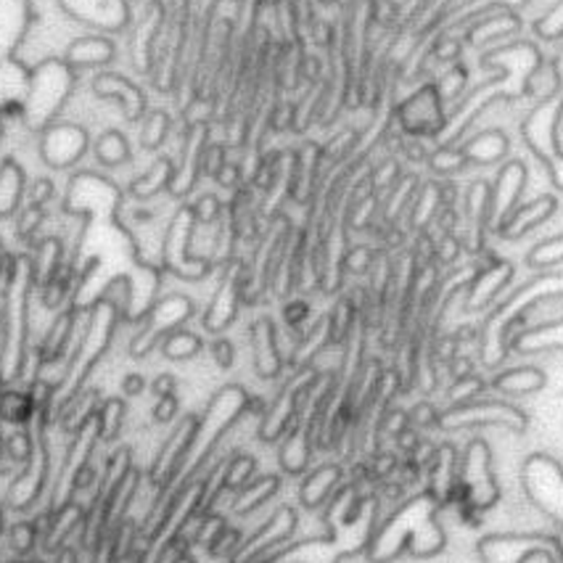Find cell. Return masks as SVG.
<instances>
[{
  "instance_id": "obj_1",
  "label": "cell",
  "mask_w": 563,
  "mask_h": 563,
  "mask_svg": "<svg viewBox=\"0 0 563 563\" xmlns=\"http://www.w3.org/2000/svg\"><path fill=\"white\" fill-rule=\"evenodd\" d=\"M440 510V503L427 489L405 497L384 521H378L376 534L365 548L368 559L373 563H386L395 561L399 553H410L416 559H431V555L442 553L448 537L437 521Z\"/></svg>"
},
{
  "instance_id": "obj_2",
  "label": "cell",
  "mask_w": 563,
  "mask_h": 563,
  "mask_svg": "<svg viewBox=\"0 0 563 563\" xmlns=\"http://www.w3.org/2000/svg\"><path fill=\"white\" fill-rule=\"evenodd\" d=\"M563 299V273H542L521 284L506 299L495 302L489 318L479 331V355L487 368L506 363L508 342L516 331L527 329V323L545 302Z\"/></svg>"
},
{
  "instance_id": "obj_3",
  "label": "cell",
  "mask_w": 563,
  "mask_h": 563,
  "mask_svg": "<svg viewBox=\"0 0 563 563\" xmlns=\"http://www.w3.org/2000/svg\"><path fill=\"white\" fill-rule=\"evenodd\" d=\"M75 85L77 71L62 56L45 58L37 67H32L22 122L27 124L32 133H43L45 128H51L62 117Z\"/></svg>"
},
{
  "instance_id": "obj_4",
  "label": "cell",
  "mask_w": 563,
  "mask_h": 563,
  "mask_svg": "<svg viewBox=\"0 0 563 563\" xmlns=\"http://www.w3.org/2000/svg\"><path fill=\"white\" fill-rule=\"evenodd\" d=\"M500 479H497L493 466V450L487 440L476 437L466 444L461 453V474L450 495V506L457 510L468 508L476 514H487L500 503Z\"/></svg>"
},
{
  "instance_id": "obj_5",
  "label": "cell",
  "mask_w": 563,
  "mask_h": 563,
  "mask_svg": "<svg viewBox=\"0 0 563 563\" xmlns=\"http://www.w3.org/2000/svg\"><path fill=\"white\" fill-rule=\"evenodd\" d=\"M476 427H500L506 431H514V434H523L529 429V416L519 405L495 397H476L468 399V402L448 405V408L440 410L437 429L461 431Z\"/></svg>"
},
{
  "instance_id": "obj_6",
  "label": "cell",
  "mask_w": 563,
  "mask_h": 563,
  "mask_svg": "<svg viewBox=\"0 0 563 563\" xmlns=\"http://www.w3.org/2000/svg\"><path fill=\"white\" fill-rule=\"evenodd\" d=\"M521 489L529 503L545 514L563 537V466L545 453L529 455L521 463Z\"/></svg>"
},
{
  "instance_id": "obj_7",
  "label": "cell",
  "mask_w": 563,
  "mask_h": 563,
  "mask_svg": "<svg viewBox=\"0 0 563 563\" xmlns=\"http://www.w3.org/2000/svg\"><path fill=\"white\" fill-rule=\"evenodd\" d=\"M196 305L191 297L186 294H169V297L159 299V302L152 305V310L141 318V331L130 339V357L133 360H143L148 352H154L156 346L165 342V336H169L173 331L183 329L188 320L194 318Z\"/></svg>"
},
{
  "instance_id": "obj_8",
  "label": "cell",
  "mask_w": 563,
  "mask_h": 563,
  "mask_svg": "<svg viewBox=\"0 0 563 563\" xmlns=\"http://www.w3.org/2000/svg\"><path fill=\"white\" fill-rule=\"evenodd\" d=\"M194 212L191 205H183L169 220L165 244H162V257H165V271L178 275L183 280H201L214 271V262L205 257H194Z\"/></svg>"
},
{
  "instance_id": "obj_9",
  "label": "cell",
  "mask_w": 563,
  "mask_h": 563,
  "mask_svg": "<svg viewBox=\"0 0 563 563\" xmlns=\"http://www.w3.org/2000/svg\"><path fill=\"white\" fill-rule=\"evenodd\" d=\"M199 427H201V416H196V412H188V416H183L180 421L175 423L173 434L167 437L165 444H162L159 455L154 457L152 471H148V482H152L156 495H159L162 489H167L169 484L178 479L183 463H186V457L194 448L196 434H199Z\"/></svg>"
},
{
  "instance_id": "obj_10",
  "label": "cell",
  "mask_w": 563,
  "mask_h": 563,
  "mask_svg": "<svg viewBox=\"0 0 563 563\" xmlns=\"http://www.w3.org/2000/svg\"><path fill=\"white\" fill-rule=\"evenodd\" d=\"M64 16L80 27L93 30L96 35H117L128 30L130 3L128 0H54Z\"/></svg>"
},
{
  "instance_id": "obj_11",
  "label": "cell",
  "mask_w": 563,
  "mask_h": 563,
  "mask_svg": "<svg viewBox=\"0 0 563 563\" xmlns=\"http://www.w3.org/2000/svg\"><path fill=\"white\" fill-rule=\"evenodd\" d=\"M90 152V133L80 122H54L41 133V159L54 169H69Z\"/></svg>"
},
{
  "instance_id": "obj_12",
  "label": "cell",
  "mask_w": 563,
  "mask_h": 563,
  "mask_svg": "<svg viewBox=\"0 0 563 563\" xmlns=\"http://www.w3.org/2000/svg\"><path fill=\"white\" fill-rule=\"evenodd\" d=\"M297 523H299L297 508L280 506L271 516V521H267L265 527H260L257 532L249 537V540L241 542V548L235 550V555H233V563L262 561L265 555H271L273 550H278L286 540H289V537L294 534V529H297Z\"/></svg>"
},
{
  "instance_id": "obj_13",
  "label": "cell",
  "mask_w": 563,
  "mask_h": 563,
  "mask_svg": "<svg viewBox=\"0 0 563 563\" xmlns=\"http://www.w3.org/2000/svg\"><path fill=\"white\" fill-rule=\"evenodd\" d=\"M249 271L239 262H228L225 275H222L218 291H214L212 305H209L205 316V329L209 333H222L239 316V305L244 302V284Z\"/></svg>"
},
{
  "instance_id": "obj_14",
  "label": "cell",
  "mask_w": 563,
  "mask_h": 563,
  "mask_svg": "<svg viewBox=\"0 0 563 563\" xmlns=\"http://www.w3.org/2000/svg\"><path fill=\"white\" fill-rule=\"evenodd\" d=\"M510 278H514V265L506 260L493 257L487 265H479V271H474L466 286V310L476 312L495 305L503 289L510 284Z\"/></svg>"
},
{
  "instance_id": "obj_15",
  "label": "cell",
  "mask_w": 563,
  "mask_h": 563,
  "mask_svg": "<svg viewBox=\"0 0 563 563\" xmlns=\"http://www.w3.org/2000/svg\"><path fill=\"white\" fill-rule=\"evenodd\" d=\"M399 122L408 130L410 135H437L442 130L444 117H442V101L440 90L434 85H427L423 90H418L410 101H405L399 107Z\"/></svg>"
},
{
  "instance_id": "obj_16",
  "label": "cell",
  "mask_w": 563,
  "mask_h": 563,
  "mask_svg": "<svg viewBox=\"0 0 563 563\" xmlns=\"http://www.w3.org/2000/svg\"><path fill=\"white\" fill-rule=\"evenodd\" d=\"M93 93L103 101H117L122 107V114L128 122H137L146 114V96L141 88L128 80V77L117 75V71H98L93 77Z\"/></svg>"
},
{
  "instance_id": "obj_17",
  "label": "cell",
  "mask_w": 563,
  "mask_h": 563,
  "mask_svg": "<svg viewBox=\"0 0 563 563\" xmlns=\"http://www.w3.org/2000/svg\"><path fill=\"white\" fill-rule=\"evenodd\" d=\"M457 474H461V453H457L455 444H437V453L427 466V482L423 484H427V493L440 503V508L450 506V495H453Z\"/></svg>"
},
{
  "instance_id": "obj_18",
  "label": "cell",
  "mask_w": 563,
  "mask_h": 563,
  "mask_svg": "<svg viewBox=\"0 0 563 563\" xmlns=\"http://www.w3.org/2000/svg\"><path fill=\"white\" fill-rule=\"evenodd\" d=\"M344 479L346 468L342 463H323V466L307 471L302 484H299V506L305 510H323Z\"/></svg>"
},
{
  "instance_id": "obj_19",
  "label": "cell",
  "mask_w": 563,
  "mask_h": 563,
  "mask_svg": "<svg viewBox=\"0 0 563 563\" xmlns=\"http://www.w3.org/2000/svg\"><path fill=\"white\" fill-rule=\"evenodd\" d=\"M35 19L32 0H0V58L16 56Z\"/></svg>"
},
{
  "instance_id": "obj_20",
  "label": "cell",
  "mask_w": 563,
  "mask_h": 563,
  "mask_svg": "<svg viewBox=\"0 0 563 563\" xmlns=\"http://www.w3.org/2000/svg\"><path fill=\"white\" fill-rule=\"evenodd\" d=\"M62 58L75 71L103 69L117 58V45L107 35L88 32V35H77L75 41H69L67 48L62 51Z\"/></svg>"
},
{
  "instance_id": "obj_21",
  "label": "cell",
  "mask_w": 563,
  "mask_h": 563,
  "mask_svg": "<svg viewBox=\"0 0 563 563\" xmlns=\"http://www.w3.org/2000/svg\"><path fill=\"white\" fill-rule=\"evenodd\" d=\"M312 450H316V429H312L310 418H302V421L294 427L289 434L280 440L278 448V463L280 471L289 476H302L307 474L312 461Z\"/></svg>"
},
{
  "instance_id": "obj_22",
  "label": "cell",
  "mask_w": 563,
  "mask_h": 563,
  "mask_svg": "<svg viewBox=\"0 0 563 563\" xmlns=\"http://www.w3.org/2000/svg\"><path fill=\"white\" fill-rule=\"evenodd\" d=\"M523 180H527V169H523L521 162H510V165L500 169V178H497V186L493 191V205H489V231L493 233L519 207Z\"/></svg>"
},
{
  "instance_id": "obj_23",
  "label": "cell",
  "mask_w": 563,
  "mask_h": 563,
  "mask_svg": "<svg viewBox=\"0 0 563 563\" xmlns=\"http://www.w3.org/2000/svg\"><path fill=\"white\" fill-rule=\"evenodd\" d=\"M555 209H559L555 196H537V199L529 201V205L516 207L514 212L508 214V220L497 228L495 235H500V239H508V241L521 239V235L532 233L534 228H540L542 222L553 218Z\"/></svg>"
},
{
  "instance_id": "obj_24",
  "label": "cell",
  "mask_w": 563,
  "mask_h": 563,
  "mask_svg": "<svg viewBox=\"0 0 563 563\" xmlns=\"http://www.w3.org/2000/svg\"><path fill=\"white\" fill-rule=\"evenodd\" d=\"M252 346H254V371L260 378L271 382L284 371V360L278 350V331L271 318H260L252 323Z\"/></svg>"
},
{
  "instance_id": "obj_25",
  "label": "cell",
  "mask_w": 563,
  "mask_h": 563,
  "mask_svg": "<svg viewBox=\"0 0 563 563\" xmlns=\"http://www.w3.org/2000/svg\"><path fill=\"white\" fill-rule=\"evenodd\" d=\"M514 355H542V352H563V318L540 325H527L516 331L508 342Z\"/></svg>"
},
{
  "instance_id": "obj_26",
  "label": "cell",
  "mask_w": 563,
  "mask_h": 563,
  "mask_svg": "<svg viewBox=\"0 0 563 563\" xmlns=\"http://www.w3.org/2000/svg\"><path fill=\"white\" fill-rule=\"evenodd\" d=\"M545 371L534 368V365H521V368H508L497 373L493 382H489V389L503 397H529L534 391L545 389Z\"/></svg>"
},
{
  "instance_id": "obj_27",
  "label": "cell",
  "mask_w": 563,
  "mask_h": 563,
  "mask_svg": "<svg viewBox=\"0 0 563 563\" xmlns=\"http://www.w3.org/2000/svg\"><path fill=\"white\" fill-rule=\"evenodd\" d=\"M32 69L19 58H0V111L24 107L30 90Z\"/></svg>"
},
{
  "instance_id": "obj_28",
  "label": "cell",
  "mask_w": 563,
  "mask_h": 563,
  "mask_svg": "<svg viewBox=\"0 0 563 563\" xmlns=\"http://www.w3.org/2000/svg\"><path fill=\"white\" fill-rule=\"evenodd\" d=\"M280 484H284V479H280L278 474L254 476L246 487H241L239 493H233L231 510L235 516L254 514V510H260L265 503H271L273 497L280 493Z\"/></svg>"
},
{
  "instance_id": "obj_29",
  "label": "cell",
  "mask_w": 563,
  "mask_h": 563,
  "mask_svg": "<svg viewBox=\"0 0 563 563\" xmlns=\"http://www.w3.org/2000/svg\"><path fill=\"white\" fill-rule=\"evenodd\" d=\"M173 178H175V162L169 159V156H162V159H156L154 165L148 167V173H143L141 178L130 183L128 194L133 196L135 201H148L154 199V196H159L162 191H167Z\"/></svg>"
},
{
  "instance_id": "obj_30",
  "label": "cell",
  "mask_w": 563,
  "mask_h": 563,
  "mask_svg": "<svg viewBox=\"0 0 563 563\" xmlns=\"http://www.w3.org/2000/svg\"><path fill=\"white\" fill-rule=\"evenodd\" d=\"M468 165H495L508 154V137L500 130H484L463 146Z\"/></svg>"
},
{
  "instance_id": "obj_31",
  "label": "cell",
  "mask_w": 563,
  "mask_h": 563,
  "mask_svg": "<svg viewBox=\"0 0 563 563\" xmlns=\"http://www.w3.org/2000/svg\"><path fill=\"white\" fill-rule=\"evenodd\" d=\"M37 405L35 399L30 397V391H16V389H5L0 395V421L11 423L16 429H27L32 421L37 418Z\"/></svg>"
},
{
  "instance_id": "obj_32",
  "label": "cell",
  "mask_w": 563,
  "mask_h": 563,
  "mask_svg": "<svg viewBox=\"0 0 563 563\" xmlns=\"http://www.w3.org/2000/svg\"><path fill=\"white\" fill-rule=\"evenodd\" d=\"M24 169L14 159H5L0 167V218L14 214L24 196Z\"/></svg>"
},
{
  "instance_id": "obj_33",
  "label": "cell",
  "mask_w": 563,
  "mask_h": 563,
  "mask_svg": "<svg viewBox=\"0 0 563 563\" xmlns=\"http://www.w3.org/2000/svg\"><path fill=\"white\" fill-rule=\"evenodd\" d=\"M93 154L103 167H122L133 159L130 141L124 137V133H120V130H103L93 143Z\"/></svg>"
},
{
  "instance_id": "obj_34",
  "label": "cell",
  "mask_w": 563,
  "mask_h": 563,
  "mask_svg": "<svg viewBox=\"0 0 563 563\" xmlns=\"http://www.w3.org/2000/svg\"><path fill=\"white\" fill-rule=\"evenodd\" d=\"M98 418V440L101 444L114 442L122 434L124 418H128V402L122 397H107L96 412Z\"/></svg>"
},
{
  "instance_id": "obj_35",
  "label": "cell",
  "mask_w": 563,
  "mask_h": 563,
  "mask_svg": "<svg viewBox=\"0 0 563 563\" xmlns=\"http://www.w3.org/2000/svg\"><path fill=\"white\" fill-rule=\"evenodd\" d=\"M64 265V249L58 239H45L37 246V257L32 260V275H35V286L43 289L51 278L58 273V267Z\"/></svg>"
},
{
  "instance_id": "obj_36",
  "label": "cell",
  "mask_w": 563,
  "mask_h": 563,
  "mask_svg": "<svg viewBox=\"0 0 563 563\" xmlns=\"http://www.w3.org/2000/svg\"><path fill=\"white\" fill-rule=\"evenodd\" d=\"M257 474V457L249 453H231L225 461V479H222V489L225 493H239Z\"/></svg>"
},
{
  "instance_id": "obj_37",
  "label": "cell",
  "mask_w": 563,
  "mask_h": 563,
  "mask_svg": "<svg viewBox=\"0 0 563 563\" xmlns=\"http://www.w3.org/2000/svg\"><path fill=\"white\" fill-rule=\"evenodd\" d=\"M159 346H162V355H165L167 360L183 363V360H194L196 355H199V352L205 350V342H201L194 331L178 329V331L169 333V336H165V342H162Z\"/></svg>"
},
{
  "instance_id": "obj_38",
  "label": "cell",
  "mask_w": 563,
  "mask_h": 563,
  "mask_svg": "<svg viewBox=\"0 0 563 563\" xmlns=\"http://www.w3.org/2000/svg\"><path fill=\"white\" fill-rule=\"evenodd\" d=\"M98 299H103V302H109L111 307H114V310L120 312L122 320L133 318L130 316V310H133L135 289H133V280H130V275H114V278L103 286L101 297Z\"/></svg>"
},
{
  "instance_id": "obj_39",
  "label": "cell",
  "mask_w": 563,
  "mask_h": 563,
  "mask_svg": "<svg viewBox=\"0 0 563 563\" xmlns=\"http://www.w3.org/2000/svg\"><path fill=\"white\" fill-rule=\"evenodd\" d=\"M563 262V235H553V239L540 241L532 252L527 254V265L534 271H548Z\"/></svg>"
},
{
  "instance_id": "obj_40",
  "label": "cell",
  "mask_w": 563,
  "mask_h": 563,
  "mask_svg": "<svg viewBox=\"0 0 563 563\" xmlns=\"http://www.w3.org/2000/svg\"><path fill=\"white\" fill-rule=\"evenodd\" d=\"M169 128H173V120H169L165 111H152V114L146 117V128H143V135H141L143 148H148V152L159 148L162 143L167 141Z\"/></svg>"
},
{
  "instance_id": "obj_41",
  "label": "cell",
  "mask_w": 563,
  "mask_h": 563,
  "mask_svg": "<svg viewBox=\"0 0 563 563\" xmlns=\"http://www.w3.org/2000/svg\"><path fill=\"white\" fill-rule=\"evenodd\" d=\"M487 389H489V384L484 382L482 376H476V373H471V376H466V378H455L453 386L448 389V402L450 405L468 402V399L482 397Z\"/></svg>"
},
{
  "instance_id": "obj_42",
  "label": "cell",
  "mask_w": 563,
  "mask_h": 563,
  "mask_svg": "<svg viewBox=\"0 0 563 563\" xmlns=\"http://www.w3.org/2000/svg\"><path fill=\"white\" fill-rule=\"evenodd\" d=\"M9 542L16 555H30L37 542H41V529H37V523L32 521H19L9 529Z\"/></svg>"
},
{
  "instance_id": "obj_43",
  "label": "cell",
  "mask_w": 563,
  "mask_h": 563,
  "mask_svg": "<svg viewBox=\"0 0 563 563\" xmlns=\"http://www.w3.org/2000/svg\"><path fill=\"white\" fill-rule=\"evenodd\" d=\"M466 165H468L466 154H463V148H455V146H442L440 152L431 156V169L440 175L461 173Z\"/></svg>"
},
{
  "instance_id": "obj_44",
  "label": "cell",
  "mask_w": 563,
  "mask_h": 563,
  "mask_svg": "<svg viewBox=\"0 0 563 563\" xmlns=\"http://www.w3.org/2000/svg\"><path fill=\"white\" fill-rule=\"evenodd\" d=\"M191 212H194L196 225H214L222 214V205H220L218 196L207 194V196H201V199L194 201Z\"/></svg>"
},
{
  "instance_id": "obj_45",
  "label": "cell",
  "mask_w": 563,
  "mask_h": 563,
  "mask_svg": "<svg viewBox=\"0 0 563 563\" xmlns=\"http://www.w3.org/2000/svg\"><path fill=\"white\" fill-rule=\"evenodd\" d=\"M373 262H376V252H371L368 246H355L344 254V267L357 275L368 273L373 267Z\"/></svg>"
},
{
  "instance_id": "obj_46",
  "label": "cell",
  "mask_w": 563,
  "mask_h": 563,
  "mask_svg": "<svg viewBox=\"0 0 563 563\" xmlns=\"http://www.w3.org/2000/svg\"><path fill=\"white\" fill-rule=\"evenodd\" d=\"M408 416H410V427L416 429H431V427L437 429V423H440V410H437L431 402H418Z\"/></svg>"
},
{
  "instance_id": "obj_47",
  "label": "cell",
  "mask_w": 563,
  "mask_h": 563,
  "mask_svg": "<svg viewBox=\"0 0 563 563\" xmlns=\"http://www.w3.org/2000/svg\"><path fill=\"white\" fill-rule=\"evenodd\" d=\"M307 318H310V305H307L305 299H291V302L284 307V323L289 325L291 331H302Z\"/></svg>"
},
{
  "instance_id": "obj_48",
  "label": "cell",
  "mask_w": 563,
  "mask_h": 563,
  "mask_svg": "<svg viewBox=\"0 0 563 563\" xmlns=\"http://www.w3.org/2000/svg\"><path fill=\"white\" fill-rule=\"evenodd\" d=\"M209 352H212V360H214V365H218V368H222V371H228V368H233L235 365V346H233V342L231 339H214L212 344H209Z\"/></svg>"
},
{
  "instance_id": "obj_49",
  "label": "cell",
  "mask_w": 563,
  "mask_h": 563,
  "mask_svg": "<svg viewBox=\"0 0 563 563\" xmlns=\"http://www.w3.org/2000/svg\"><path fill=\"white\" fill-rule=\"evenodd\" d=\"M178 410H180L178 395L159 397V399H156L154 408H152V421L154 423H173L175 418H178Z\"/></svg>"
},
{
  "instance_id": "obj_50",
  "label": "cell",
  "mask_w": 563,
  "mask_h": 563,
  "mask_svg": "<svg viewBox=\"0 0 563 563\" xmlns=\"http://www.w3.org/2000/svg\"><path fill=\"white\" fill-rule=\"evenodd\" d=\"M43 222H45V207L30 205L22 212V220H19V235H22V239H27V235L35 233Z\"/></svg>"
},
{
  "instance_id": "obj_51",
  "label": "cell",
  "mask_w": 563,
  "mask_h": 563,
  "mask_svg": "<svg viewBox=\"0 0 563 563\" xmlns=\"http://www.w3.org/2000/svg\"><path fill=\"white\" fill-rule=\"evenodd\" d=\"M51 199H54V183L45 180V178L35 180V186H32V191H30V205L45 207Z\"/></svg>"
},
{
  "instance_id": "obj_52",
  "label": "cell",
  "mask_w": 563,
  "mask_h": 563,
  "mask_svg": "<svg viewBox=\"0 0 563 563\" xmlns=\"http://www.w3.org/2000/svg\"><path fill=\"white\" fill-rule=\"evenodd\" d=\"M175 389H178V378H175L173 373H159V376L152 382V391L156 397L175 395Z\"/></svg>"
},
{
  "instance_id": "obj_53",
  "label": "cell",
  "mask_w": 563,
  "mask_h": 563,
  "mask_svg": "<svg viewBox=\"0 0 563 563\" xmlns=\"http://www.w3.org/2000/svg\"><path fill=\"white\" fill-rule=\"evenodd\" d=\"M146 378L141 376V373H130V376H124L122 382V395L124 397H141L143 391H146Z\"/></svg>"
},
{
  "instance_id": "obj_54",
  "label": "cell",
  "mask_w": 563,
  "mask_h": 563,
  "mask_svg": "<svg viewBox=\"0 0 563 563\" xmlns=\"http://www.w3.org/2000/svg\"><path fill=\"white\" fill-rule=\"evenodd\" d=\"M214 180H218L220 186H225V188H235V186H239V167H235L233 162H225L220 173L214 175Z\"/></svg>"
},
{
  "instance_id": "obj_55",
  "label": "cell",
  "mask_w": 563,
  "mask_h": 563,
  "mask_svg": "<svg viewBox=\"0 0 563 563\" xmlns=\"http://www.w3.org/2000/svg\"><path fill=\"white\" fill-rule=\"evenodd\" d=\"M5 508H9V506H5V503L0 500V534L5 532Z\"/></svg>"
},
{
  "instance_id": "obj_56",
  "label": "cell",
  "mask_w": 563,
  "mask_h": 563,
  "mask_svg": "<svg viewBox=\"0 0 563 563\" xmlns=\"http://www.w3.org/2000/svg\"><path fill=\"white\" fill-rule=\"evenodd\" d=\"M3 453H5V437L3 431H0V457H3Z\"/></svg>"
},
{
  "instance_id": "obj_57",
  "label": "cell",
  "mask_w": 563,
  "mask_h": 563,
  "mask_svg": "<svg viewBox=\"0 0 563 563\" xmlns=\"http://www.w3.org/2000/svg\"><path fill=\"white\" fill-rule=\"evenodd\" d=\"M3 384H5V378H3V373H0V395H3V391H5Z\"/></svg>"
},
{
  "instance_id": "obj_58",
  "label": "cell",
  "mask_w": 563,
  "mask_h": 563,
  "mask_svg": "<svg viewBox=\"0 0 563 563\" xmlns=\"http://www.w3.org/2000/svg\"><path fill=\"white\" fill-rule=\"evenodd\" d=\"M0 135H3V117H0Z\"/></svg>"
},
{
  "instance_id": "obj_59",
  "label": "cell",
  "mask_w": 563,
  "mask_h": 563,
  "mask_svg": "<svg viewBox=\"0 0 563 563\" xmlns=\"http://www.w3.org/2000/svg\"><path fill=\"white\" fill-rule=\"evenodd\" d=\"M11 563H24V561H11Z\"/></svg>"
},
{
  "instance_id": "obj_60",
  "label": "cell",
  "mask_w": 563,
  "mask_h": 563,
  "mask_svg": "<svg viewBox=\"0 0 563 563\" xmlns=\"http://www.w3.org/2000/svg\"><path fill=\"white\" fill-rule=\"evenodd\" d=\"M0 252H3V244H0Z\"/></svg>"
},
{
  "instance_id": "obj_61",
  "label": "cell",
  "mask_w": 563,
  "mask_h": 563,
  "mask_svg": "<svg viewBox=\"0 0 563 563\" xmlns=\"http://www.w3.org/2000/svg\"><path fill=\"white\" fill-rule=\"evenodd\" d=\"M0 325H3V320H0Z\"/></svg>"
}]
</instances>
